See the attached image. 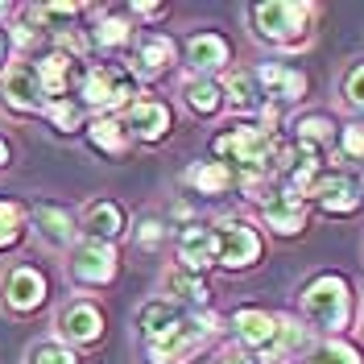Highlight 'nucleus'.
Listing matches in <instances>:
<instances>
[{"mask_svg":"<svg viewBox=\"0 0 364 364\" xmlns=\"http://www.w3.org/2000/svg\"><path fill=\"white\" fill-rule=\"evenodd\" d=\"M141 331L154 364H182L203 343V318H186L174 302H149L141 311Z\"/></svg>","mask_w":364,"mask_h":364,"instance_id":"obj_1","label":"nucleus"},{"mask_svg":"<svg viewBox=\"0 0 364 364\" xmlns=\"http://www.w3.org/2000/svg\"><path fill=\"white\" fill-rule=\"evenodd\" d=\"M302 306H306V315L315 318L318 327H327V331H340L343 323H348V286H343V277H318L306 286V294H302Z\"/></svg>","mask_w":364,"mask_h":364,"instance_id":"obj_2","label":"nucleus"},{"mask_svg":"<svg viewBox=\"0 0 364 364\" xmlns=\"http://www.w3.org/2000/svg\"><path fill=\"white\" fill-rule=\"evenodd\" d=\"M273 149H277V141H273L269 129H236V133H228L215 141V154L220 158L236 161V166H245L252 174L273 158Z\"/></svg>","mask_w":364,"mask_h":364,"instance_id":"obj_3","label":"nucleus"},{"mask_svg":"<svg viewBox=\"0 0 364 364\" xmlns=\"http://www.w3.org/2000/svg\"><path fill=\"white\" fill-rule=\"evenodd\" d=\"M83 104H91V108H120V104H129L136 91H133V79L124 75V70L116 67H95L83 75Z\"/></svg>","mask_w":364,"mask_h":364,"instance_id":"obj_4","label":"nucleus"},{"mask_svg":"<svg viewBox=\"0 0 364 364\" xmlns=\"http://www.w3.org/2000/svg\"><path fill=\"white\" fill-rule=\"evenodd\" d=\"M211 236H215V261H224L232 269H240V265H252L257 257H261V240H257V232L245 224H236V220H224V224L211 228Z\"/></svg>","mask_w":364,"mask_h":364,"instance_id":"obj_5","label":"nucleus"},{"mask_svg":"<svg viewBox=\"0 0 364 364\" xmlns=\"http://www.w3.org/2000/svg\"><path fill=\"white\" fill-rule=\"evenodd\" d=\"M70 277H75V282H87V286H104V282H112L116 277L112 245H104V240H87V245H79L75 257H70Z\"/></svg>","mask_w":364,"mask_h":364,"instance_id":"obj_6","label":"nucleus"},{"mask_svg":"<svg viewBox=\"0 0 364 364\" xmlns=\"http://www.w3.org/2000/svg\"><path fill=\"white\" fill-rule=\"evenodd\" d=\"M306 13H311V4H286V0H277V4H261L252 17H257V29L265 38H273V42H294L298 33H302Z\"/></svg>","mask_w":364,"mask_h":364,"instance_id":"obj_7","label":"nucleus"},{"mask_svg":"<svg viewBox=\"0 0 364 364\" xmlns=\"http://www.w3.org/2000/svg\"><path fill=\"white\" fill-rule=\"evenodd\" d=\"M0 95H4V104L17 108V112H46V91H42V83H38V70L33 67L9 70L4 83H0Z\"/></svg>","mask_w":364,"mask_h":364,"instance_id":"obj_8","label":"nucleus"},{"mask_svg":"<svg viewBox=\"0 0 364 364\" xmlns=\"http://www.w3.org/2000/svg\"><path fill=\"white\" fill-rule=\"evenodd\" d=\"M0 294H4V306L9 311H33V306H42V298H46V277L38 269L21 265V269H13L4 277Z\"/></svg>","mask_w":364,"mask_h":364,"instance_id":"obj_9","label":"nucleus"},{"mask_svg":"<svg viewBox=\"0 0 364 364\" xmlns=\"http://www.w3.org/2000/svg\"><path fill=\"white\" fill-rule=\"evenodd\" d=\"M261 211H265V224H269L273 232H282V236H294V232H302V224H306V203H302V195H294V191L265 195Z\"/></svg>","mask_w":364,"mask_h":364,"instance_id":"obj_10","label":"nucleus"},{"mask_svg":"<svg viewBox=\"0 0 364 364\" xmlns=\"http://www.w3.org/2000/svg\"><path fill=\"white\" fill-rule=\"evenodd\" d=\"M58 331H63V340H70V343H95L100 331H104V315H100L91 302H75V306H67V311L58 315Z\"/></svg>","mask_w":364,"mask_h":364,"instance_id":"obj_11","label":"nucleus"},{"mask_svg":"<svg viewBox=\"0 0 364 364\" xmlns=\"http://www.w3.org/2000/svg\"><path fill=\"white\" fill-rule=\"evenodd\" d=\"M306 195H315L318 203H323V211H336V215L356 211V203H360V191L352 186V178H343V174H323V178H315V186Z\"/></svg>","mask_w":364,"mask_h":364,"instance_id":"obj_12","label":"nucleus"},{"mask_svg":"<svg viewBox=\"0 0 364 364\" xmlns=\"http://www.w3.org/2000/svg\"><path fill=\"white\" fill-rule=\"evenodd\" d=\"M211 261H215V236H211V228H186L178 240V269L199 273Z\"/></svg>","mask_w":364,"mask_h":364,"instance_id":"obj_13","label":"nucleus"},{"mask_svg":"<svg viewBox=\"0 0 364 364\" xmlns=\"http://www.w3.org/2000/svg\"><path fill=\"white\" fill-rule=\"evenodd\" d=\"M124 129L141 141H158L166 136L170 129V112H166V104H154V100H145V104H136L133 112L124 116Z\"/></svg>","mask_w":364,"mask_h":364,"instance_id":"obj_14","label":"nucleus"},{"mask_svg":"<svg viewBox=\"0 0 364 364\" xmlns=\"http://www.w3.org/2000/svg\"><path fill=\"white\" fill-rule=\"evenodd\" d=\"M302 91H306V79L298 70H286L277 63L261 67V95H269L277 104H290V100H302Z\"/></svg>","mask_w":364,"mask_h":364,"instance_id":"obj_15","label":"nucleus"},{"mask_svg":"<svg viewBox=\"0 0 364 364\" xmlns=\"http://www.w3.org/2000/svg\"><path fill=\"white\" fill-rule=\"evenodd\" d=\"M83 228H87L91 240H116L120 232H124V211L116 203H108V199H100V203L87 207V215H83Z\"/></svg>","mask_w":364,"mask_h":364,"instance_id":"obj_16","label":"nucleus"},{"mask_svg":"<svg viewBox=\"0 0 364 364\" xmlns=\"http://www.w3.org/2000/svg\"><path fill=\"white\" fill-rule=\"evenodd\" d=\"M38 83H42L46 100L54 95V100H67V87H70V70H75V63H70L67 54H46L42 63H38Z\"/></svg>","mask_w":364,"mask_h":364,"instance_id":"obj_17","label":"nucleus"},{"mask_svg":"<svg viewBox=\"0 0 364 364\" xmlns=\"http://www.w3.org/2000/svg\"><path fill=\"white\" fill-rule=\"evenodd\" d=\"M186 58H191L195 70H215L228 63V42L215 38V33H199V38L186 42Z\"/></svg>","mask_w":364,"mask_h":364,"instance_id":"obj_18","label":"nucleus"},{"mask_svg":"<svg viewBox=\"0 0 364 364\" xmlns=\"http://www.w3.org/2000/svg\"><path fill=\"white\" fill-rule=\"evenodd\" d=\"M236 331H240V340L252 343V348H265L273 343V331H277V318H269L265 311H236Z\"/></svg>","mask_w":364,"mask_h":364,"instance_id":"obj_19","label":"nucleus"},{"mask_svg":"<svg viewBox=\"0 0 364 364\" xmlns=\"http://www.w3.org/2000/svg\"><path fill=\"white\" fill-rule=\"evenodd\" d=\"M33 224H38V232H42L50 245H70L75 240V224H70V215L63 211V207H38L33 211Z\"/></svg>","mask_w":364,"mask_h":364,"instance_id":"obj_20","label":"nucleus"},{"mask_svg":"<svg viewBox=\"0 0 364 364\" xmlns=\"http://www.w3.org/2000/svg\"><path fill=\"white\" fill-rule=\"evenodd\" d=\"M170 63H174V46L166 42V38L141 42V54H136V70H141V75H161Z\"/></svg>","mask_w":364,"mask_h":364,"instance_id":"obj_21","label":"nucleus"},{"mask_svg":"<svg viewBox=\"0 0 364 364\" xmlns=\"http://www.w3.org/2000/svg\"><path fill=\"white\" fill-rule=\"evenodd\" d=\"M91 141H95L104 154H124V149H129V133L120 129V120H112V116H100V120L91 124Z\"/></svg>","mask_w":364,"mask_h":364,"instance_id":"obj_22","label":"nucleus"},{"mask_svg":"<svg viewBox=\"0 0 364 364\" xmlns=\"http://www.w3.org/2000/svg\"><path fill=\"white\" fill-rule=\"evenodd\" d=\"M191 182L199 191H207V195H220V191L232 186V174H228V166H220V161H203V166L191 170Z\"/></svg>","mask_w":364,"mask_h":364,"instance_id":"obj_23","label":"nucleus"},{"mask_svg":"<svg viewBox=\"0 0 364 364\" xmlns=\"http://www.w3.org/2000/svg\"><path fill=\"white\" fill-rule=\"evenodd\" d=\"M182 91H186L195 112H215L220 108V83H211V79H186Z\"/></svg>","mask_w":364,"mask_h":364,"instance_id":"obj_24","label":"nucleus"},{"mask_svg":"<svg viewBox=\"0 0 364 364\" xmlns=\"http://www.w3.org/2000/svg\"><path fill=\"white\" fill-rule=\"evenodd\" d=\"M166 286L174 290V298H191V302H203L207 298V286L199 273H186V269H170V277H166Z\"/></svg>","mask_w":364,"mask_h":364,"instance_id":"obj_25","label":"nucleus"},{"mask_svg":"<svg viewBox=\"0 0 364 364\" xmlns=\"http://www.w3.org/2000/svg\"><path fill=\"white\" fill-rule=\"evenodd\" d=\"M273 340H277V356H290V352H298V348L306 343V327H302L298 318H277Z\"/></svg>","mask_w":364,"mask_h":364,"instance_id":"obj_26","label":"nucleus"},{"mask_svg":"<svg viewBox=\"0 0 364 364\" xmlns=\"http://www.w3.org/2000/svg\"><path fill=\"white\" fill-rule=\"evenodd\" d=\"M46 112H50V120H54L63 133H70V129L83 124V104H75V100H54V104H46Z\"/></svg>","mask_w":364,"mask_h":364,"instance_id":"obj_27","label":"nucleus"},{"mask_svg":"<svg viewBox=\"0 0 364 364\" xmlns=\"http://www.w3.org/2000/svg\"><path fill=\"white\" fill-rule=\"evenodd\" d=\"M224 91L232 95V104H236V108H252V104L261 100V87L252 83V75H245V70H240V75H232Z\"/></svg>","mask_w":364,"mask_h":364,"instance_id":"obj_28","label":"nucleus"},{"mask_svg":"<svg viewBox=\"0 0 364 364\" xmlns=\"http://www.w3.org/2000/svg\"><path fill=\"white\" fill-rule=\"evenodd\" d=\"M311 364H360V352L356 348H348V343H323L315 356H311Z\"/></svg>","mask_w":364,"mask_h":364,"instance_id":"obj_29","label":"nucleus"},{"mask_svg":"<svg viewBox=\"0 0 364 364\" xmlns=\"http://www.w3.org/2000/svg\"><path fill=\"white\" fill-rule=\"evenodd\" d=\"M21 236V207L17 203H0V249L17 245Z\"/></svg>","mask_w":364,"mask_h":364,"instance_id":"obj_30","label":"nucleus"},{"mask_svg":"<svg viewBox=\"0 0 364 364\" xmlns=\"http://www.w3.org/2000/svg\"><path fill=\"white\" fill-rule=\"evenodd\" d=\"M29 364H79L67 343H38L29 352Z\"/></svg>","mask_w":364,"mask_h":364,"instance_id":"obj_31","label":"nucleus"},{"mask_svg":"<svg viewBox=\"0 0 364 364\" xmlns=\"http://www.w3.org/2000/svg\"><path fill=\"white\" fill-rule=\"evenodd\" d=\"M95 42L100 46H124L129 42V21H120V17H104V21L95 25Z\"/></svg>","mask_w":364,"mask_h":364,"instance_id":"obj_32","label":"nucleus"},{"mask_svg":"<svg viewBox=\"0 0 364 364\" xmlns=\"http://www.w3.org/2000/svg\"><path fill=\"white\" fill-rule=\"evenodd\" d=\"M298 133H302L306 145H311V141H327V136H331V120H327V116H306V120L298 124Z\"/></svg>","mask_w":364,"mask_h":364,"instance_id":"obj_33","label":"nucleus"},{"mask_svg":"<svg viewBox=\"0 0 364 364\" xmlns=\"http://www.w3.org/2000/svg\"><path fill=\"white\" fill-rule=\"evenodd\" d=\"M343 95H348V104H356V108H364V63L348 79H343Z\"/></svg>","mask_w":364,"mask_h":364,"instance_id":"obj_34","label":"nucleus"},{"mask_svg":"<svg viewBox=\"0 0 364 364\" xmlns=\"http://www.w3.org/2000/svg\"><path fill=\"white\" fill-rule=\"evenodd\" d=\"M343 149L352 158H364V124H348L343 129Z\"/></svg>","mask_w":364,"mask_h":364,"instance_id":"obj_35","label":"nucleus"},{"mask_svg":"<svg viewBox=\"0 0 364 364\" xmlns=\"http://www.w3.org/2000/svg\"><path fill=\"white\" fill-rule=\"evenodd\" d=\"M141 245H145V249H154V245H161V224H154V220H145V224H141Z\"/></svg>","mask_w":364,"mask_h":364,"instance_id":"obj_36","label":"nucleus"},{"mask_svg":"<svg viewBox=\"0 0 364 364\" xmlns=\"http://www.w3.org/2000/svg\"><path fill=\"white\" fill-rule=\"evenodd\" d=\"M224 364H257V360H252L249 352H232V356H228Z\"/></svg>","mask_w":364,"mask_h":364,"instance_id":"obj_37","label":"nucleus"},{"mask_svg":"<svg viewBox=\"0 0 364 364\" xmlns=\"http://www.w3.org/2000/svg\"><path fill=\"white\" fill-rule=\"evenodd\" d=\"M136 13H141V17H158L161 9H158V4H136Z\"/></svg>","mask_w":364,"mask_h":364,"instance_id":"obj_38","label":"nucleus"},{"mask_svg":"<svg viewBox=\"0 0 364 364\" xmlns=\"http://www.w3.org/2000/svg\"><path fill=\"white\" fill-rule=\"evenodd\" d=\"M4 161H9V145H4V141H0V166H4Z\"/></svg>","mask_w":364,"mask_h":364,"instance_id":"obj_39","label":"nucleus"},{"mask_svg":"<svg viewBox=\"0 0 364 364\" xmlns=\"http://www.w3.org/2000/svg\"><path fill=\"white\" fill-rule=\"evenodd\" d=\"M0 58H4V38H0Z\"/></svg>","mask_w":364,"mask_h":364,"instance_id":"obj_40","label":"nucleus"}]
</instances>
